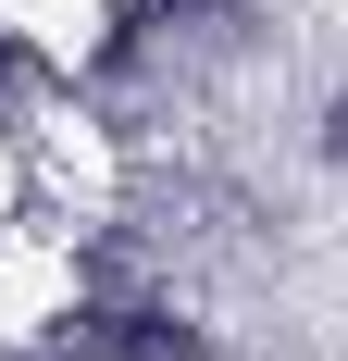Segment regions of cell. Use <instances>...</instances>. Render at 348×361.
<instances>
[{"label":"cell","instance_id":"cell-1","mask_svg":"<svg viewBox=\"0 0 348 361\" xmlns=\"http://www.w3.org/2000/svg\"><path fill=\"white\" fill-rule=\"evenodd\" d=\"M75 349L87 361H211V336L187 312H162V299H87L75 312Z\"/></svg>","mask_w":348,"mask_h":361},{"label":"cell","instance_id":"cell-2","mask_svg":"<svg viewBox=\"0 0 348 361\" xmlns=\"http://www.w3.org/2000/svg\"><path fill=\"white\" fill-rule=\"evenodd\" d=\"M323 149H336V162H348V100H336V112H323Z\"/></svg>","mask_w":348,"mask_h":361}]
</instances>
